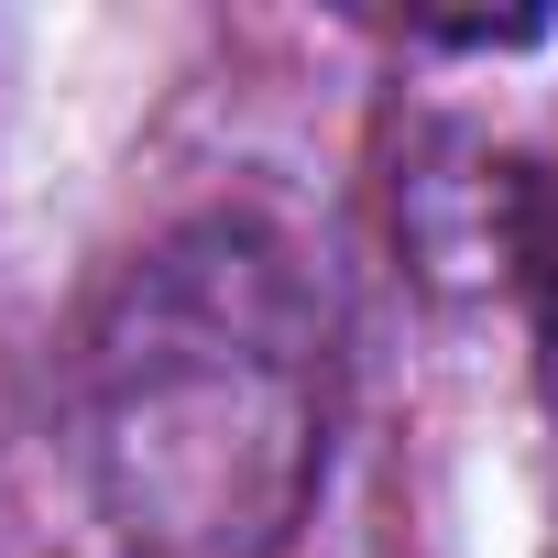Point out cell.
Instances as JSON below:
<instances>
[{
	"instance_id": "1",
	"label": "cell",
	"mask_w": 558,
	"mask_h": 558,
	"mask_svg": "<svg viewBox=\"0 0 558 558\" xmlns=\"http://www.w3.org/2000/svg\"><path fill=\"white\" fill-rule=\"evenodd\" d=\"M329 296L241 208L154 230L77 318L66 427L121 558H286L329 482Z\"/></svg>"
}]
</instances>
